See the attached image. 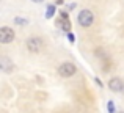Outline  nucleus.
<instances>
[{
  "label": "nucleus",
  "mask_w": 124,
  "mask_h": 113,
  "mask_svg": "<svg viewBox=\"0 0 124 113\" xmlns=\"http://www.w3.org/2000/svg\"><path fill=\"white\" fill-rule=\"evenodd\" d=\"M93 21H94V16L90 9H82V11L79 13V24L82 25V27H90V25L93 24Z\"/></svg>",
  "instance_id": "obj_1"
},
{
  "label": "nucleus",
  "mask_w": 124,
  "mask_h": 113,
  "mask_svg": "<svg viewBox=\"0 0 124 113\" xmlns=\"http://www.w3.org/2000/svg\"><path fill=\"white\" fill-rule=\"evenodd\" d=\"M54 14H55V6H54V5H49V6H47V13H46V17L50 19Z\"/></svg>",
  "instance_id": "obj_7"
},
{
  "label": "nucleus",
  "mask_w": 124,
  "mask_h": 113,
  "mask_svg": "<svg viewBox=\"0 0 124 113\" xmlns=\"http://www.w3.org/2000/svg\"><path fill=\"white\" fill-rule=\"evenodd\" d=\"M0 61H2V69L3 71H9V63H11V61H9L6 57H2V60H0Z\"/></svg>",
  "instance_id": "obj_6"
},
{
  "label": "nucleus",
  "mask_w": 124,
  "mask_h": 113,
  "mask_svg": "<svg viewBox=\"0 0 124 113\" xmlns=\"http://www.w3.org/2000/svg\"><path fill=\"white\" fill-rule=\"evenodd\" d=\"M107 108H108V113H115V105H113V102H112V101L107 104Z\"/></svg>",
  "instance_id": "obj_9"
},
{
  "label": "nucleus",
  "mask_w": 124,
  "mask_h": 113,
  "mask_svg": "<svg viewBox=\"0 0 124 113\" xmlns=\"http://www.w3.org/2000/svg\"><path fill=\"white\" fill-rule=\"evenodd\" d=\"M27 19H21V17H16L14 19V24H19V25H24V24H27Z\"/></svg>",
  "instance_id": "obj_8"
},
{
  "label": "nucleus",
  "mask_w": 124,
  "mask_h": 113,
  "mask_svg": "<svg viewBox=\"0 0 124 113\" xmlns=\"http://www.w3.org/2000/svg\"><path fill=\"white\" fill-rule=\"evenodd\" d=\"M27 47H28V50H30V52H39V50L42 49V41H41V38L31 36L30 39L27 41Z\"/></svg>",
  "instance_id": "obj_4"
},
{
  "label": "nucleus",
  "mask_w": 124,
  "mask_h": 113,
  "mask_svg": "<svg viewBox=\"0 0 124 113\" xmlns=\"http://www.w3.org/2000/svg\"><path fill=\"white\" fill-rule=\"evenodd\" d=\"M33 2H36V3H41V2H44V0H33Z\"/></svg>",
  "instance_id": "obj_11"
},
{
  "label": "nucleus",
  "mask_w": 124,
  "mask_h": 113,
  "mask_svg": "<svg viewBox=\"0 0 124 113\" xmlns=\"http://www.w3.org/2000/svg\"><path fill=\"white\" fill-rule=\"evenodd\" d=\"M68 38H69L71 43H74V35H71V33H69V35H68Z\"/></svg>",
  "instance_id": "obj_10"
},
{
  "label": "nucleus",
  "mask_w": 124,
  "mask_h": 113,
  "mask_svg": "<svg viewBox=\"0 0 124 113\" xmlns=\"http://www.w3.org/2000/svg\"><path fill=\"white\" fill-rule=\"evenodd\" d=\"M108 88L115 93H121L124 90V83H123V80H119V79H112L108 82Z\"/></svg>",
  "instance_id": "obj_5"
},
{
  "label": "nucleus",
  "mask_w": 124,
  "mask_h": 113,
  "mask_svg": "<svg viewBox=\"0 0 124 113\" xmlns=\"http://www.w3.org/2000/svg\"><path fill=\"white\" fill-rule=\"evenodd\" d=\"M58 74L61 77H71L76 74V66L72 63H63L60 68H58Z\"/></svg>",
  "instance_id": "obj_3"
},
{
  "label": "nucleus",
  "mask_w": 124,
  "mask_h": 113,
  "mask_svg": "<svg viewBox=\"0 0 124 113\" xmlns=\"http://www.w3.org/2000/svg\"><path fill=\"white\" fill-rule=\"evenodd\" d=\"M14 39V31L8 27H2L0 28V43L2 44H8Z\"/></svg>",
  "instance_id": "obj_2"
},
{
  "label": "nucleus",
  "mask_w": 124,
  "mask_h": 113,
  "mask_svg": "<svg viewBox=\"0 0 124 113\" xmlns=\"http://www.w3.org/2000/svg\"><path fill=\"white\" fill-rule=\"evenodd\" d=\"M57 3H58V5H60V3H63V0H57Z\"/></svg>",
  "instance_id": "obj_12"
}]
</instances>
